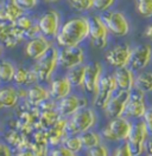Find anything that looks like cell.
<instances>
[{"instance_id":"cell-1","label":"cell","mask_w":152,"mask_h":156,"mask_svg":"<svg viewBox=\"0 0 152 156\" xmlns=\"http://www.w3.org/2000/svg\"><path fill=\"white\" fill-rule=\"evenodd\" d=\"M89 33V23L86 17H74L66 20L58 30L56 34L57 45L61 48L64 46H77Z\"/></svg>"},{"instance_id":"cell-2","label":"cell","mask_w":152,"mask_h":156,"mask_svg":"<svg viewBox=\"0 0 152 156\" xmlns=\"http://www.w3.org/2000/svg\"><path fill=\"white\" fill-rule=\"evenodd\" d=\"M66 130L70 135H80L90 130L96 123V115L92 109L81 108L66 119Z\"/></svg>"},{"instance_id":"cell-3","label":"cell","mask_w":152,"mask_h":156,"mask_svg":"<svg viewBox=\"0 0 152 156\" xmlns=\"http://www.w3.org/2000/svg\"><path fill=\"white\" fill-rule=\"evenodd\" d=\"M32 70L35 71L38 78V82H48L52 77L57 65H58V49L51 46L45 55L35 60Z\"/></svg>"},{"instance_id":"cell-4","label":"cell","mask_w":152,"mask_h":156,"mask_svg":"<svg viewBox=\"0 0 152 156\" xmlns=\"http://www.w3.org/2000/svg\"><path fill=\"white\" fill-rule=\"evenodd\" d=\"M132 129V123L121 117L112 118V121L101 130V136L107 141L112 142H123L126 141Z\"/></svg>"},{"instance_id":"cell-5","label":"cell","mask_w":152,"mask_h":156,"mask_svg":"<svg viewBox=\"0 0 152 156\" xmlns=\"http://www.w3.org/2000/svg\"><path fill=\"white\" fill-rule=\"evenodd\" d=\"M108 32L113 33L114 36L124 37L130 32V24L126 19L125 14L119 11H108L104 13L101 17Z\"/></svg>"},{"instance_id":"cell-6","label":"cell","mask_w":152,"mask_h":156,"mask_svg":"<svg viewBox=\"0 0 152 156\" xmlns=\"http://www.w3.org/2000/svg\"><path fill=\"white\" fill-rule=\"evenodd\" d=\"M147 136L149 134L142 121L132 124V129L126 140V143L130 147L133 156H140L145 151V142L147 140Z\"/></svg>"},{"instance_id":"cell-7","label":"cell","mask_w":152,"mask_h":156,"mask_svg":"<svg viewBox=\"0 0 152 156\" xmlns=\"http://www.w3.org/2000/svg\"><path fill=\"white\" fill-rule=\"evenodd\" d=\"M24 32L14 23L0 21V44L2 48L13 49L24 40Z\"/></svg>"},{"instance_id":"cell-8","label":"cell","mask_w":152,"mask_h":156,"mask_svg":"<svg viewBox=\"0 0 152 156\" xmlns=\"http://www.w3.org/2000/svg\"><path fill=\"white\" fill-rule=\"evenodd\" d=\"M116 83L114 79L113 75H104L101 76L99 80V85L95 92L94 98V105L100 109H104V105L107 104V102L109 101V98L114 95V92L116 91Z\"/></svg>"},{"instance_id":"cell-9","label":"cell","mask_w":152,"mask_h":156,"mask_svg":"<svg viewBox=\"0 0 152 156\" xmlns=\"http://www.w3.org/2000/svg\"><path fill=\"white\" fill-rule=\"evenodd\" d=\"M37 25L42 36L47 38H55L61 27L59 13L55 10H48L39 16L37 20Z\"/></svg>"},{"instance_id":"cell-10","label":"cell","mask_w":152,"mask_h":156,"mask_svg":"<svg viewBox=\"0 0 152 156\" xmlns=\"http://www.w3.org/2000/svg\"><path fill=\"white\" fill-rule=\"evenodd\" d=\"M89 23V33L88 38H90L95 48L102 49L107 45L108 40V30L104 25V20L99 16H92L88 18Z\"/></svg>"},{"instance_id":"cell-11","label":"cell","mask_w":152,"mask_h":156,"mask_svg":"<svg viewBox=\"0 0 152 156\" xmlns=\"http://www.w3.org/2000/svg\"><path fill=\"white\" fill-rule=\"evenodd\" d=\"M85 51L82 48L77 46H64L58 50V65L63 69H69L83 64Z\"/></svg>"},{"instance_id":"cell-12","label":"cell","mask_w":152,"mask_h":156,"mask_svg":"<svg viewBox=\"0 0 152 156\" xmlns=\"http://www.w3.org/2000/svg\"><path fill=\"white\" fill-rule=\"evenodd\" d=\"M145 110H146V105H145L144 92L137 88L130 90V97H128L124 114H126L127 116L132 118H142V115L145 114Z\"/></svg>"},{"instance_id":"cell-13","label":"cell","mask_w":152,"mask_h":156,"mask_svg":"<svg viewBox=\"0 0 152 156\" xmlns=\"http://www.w3.org/2000/svg\"><path fill=\"white\" fill-rule=\"evenodd\" d=\"M128 97H130V91L128 90H119L115 95H113L104 108L107 116L111 117V118H116V117L123 116Z\"/></svg>"},{"instance_id":"cell-14","label":"cell","mask_w":152,"mask_h":156,"mask_svg":"<svg viewBox=\"0 0 152 156\" xmlns=\"http://www.w3.org/2000/svg\"><path fill=\"white\" fill-rule=\"evenodd\" d=\"M131 51H132V49L128 44L116 45L106 52V60L109 65H112L114 68L128 66Z\"/></svg>"},{"instance_id":"cell-15","label":"cell","mask_w":152,"mask_h":156,"mask_svg":"<svg viewBox=\"0 0 152 156\" xmlns=\"http://www.w3.org/2000/svg\"><path fill=\"white\" fill-rule=\"evenodd\" d=\"M86 105H87V99H83L75 95H68L58 101V103L56 104V110L61 117L69 118L77 110L85 108Z\"/></svg>"},{"instance_id":"cell-16","label":"cell","mask_w":152,"mask_h":156,"mask_svg":"<svg viewBox=\"0 0 152 156\" xmlns=\"http://www.w3.org/2000/svg\"><path fill=\"white\" fill-rule=\"evenodd\" d=\"M52 46L51 41L44 37V36H38L36 38L28 39L26 45H25V56L28 58L32 59V60H37L38 58H40L43 55H45L48 52V50Z\"/></svg>"},{"instance_id":"cell-17","label":"cell","mask_w":152,"mask_h":156,"mask_svg":"<svg viewBox=\"0 0 152 156\" xmlns=\"http://www.w3.org/2000/svg\"><path fill=\"white\" fill-rule=\"evenodd\" d=\"M152 49L150 45H139L131 51L128 65L131 70H142L151 62Z\"/></svg>"},{"instance_id":"cell-18","label":"cell","mask_w":152,"mask_h":156,"mask_svg":"<svg viewBox=\"0 0 152 156\" xmlns=\"http://www.w3.org/2000/svg\"><path fill=\"white\" fill-rule=\"evenodd\" d=\"M101 76H102V65L99 62L86 65L83 83H82L83 89L89 94H95Z\"/></svg>"},{"instance_id":"cell-19","label":"cell","mask_w":152,"mask_h":156,"mask_svg":"<svg viewBox=\"0 0 152 156\" xmlns=\"http://www.w3.org/2000/svg\"><path fill=\"white\" fill-rule=\"evenodd\" d=\"M66 118L64 117H59L56 121V123L50 127L47 130L48 135V143L50 146H59L63 143V141L66 140V137L69 135L68 130H66Z\"/></svg>"},{"instance_id":"cell-20","label":"cell","mask_w":152,"mask_h":156,"mask_svg":"<svg viewBox=\"0 0 152 156\" xmlns=\"http://www.w3.org/2000/svg\"><path fill=\"white\" fill-rule=\"evenodd\" d=\"M50 98L49 90L45 87L40 85V84H32L26 89V103L31 107H39L42 103H44Z\"/></svg>"},{"instance_id":"cell-21","label":"cell","mask_w":152,"mask_h":156,"mask_svg":"<svg viewBox=\"0 0 152 156\" xmlns=\"http://www.w3.org/2000/svg\"><path fill=\"white\" fill-rule=\"evenodd\" d=\"M71 87H73L71 83L69 82V79L66 77H59L54 79L50 83V89H49L50 98H52L55 101H59L61 98L70 95Z\"/></svg>"},{"instance_id":"cell-22","label":"cell","mask_w":152,"mask_h":156,"mask_svg":"<svg viewBox=\"0 0 152 156\" xmlns=\"http://www.w3.org/2000/svg\"><path fill=\"white\" fill-rule=\"evenodd\" d=\"M20 98L18 96L17 87L4 85L0 88V110L13 109L19 104Z\"/></svg>"},{"instance_id":"cell-23","label":"cell","mask_w":152,"mask_h":156,"mask_svg":"<svg viewBox=\"0 0 152 156\" xmlns=\"http://www.w3.org/2000/svg\"><path fill=\"white\" fill-rule=\"evenodd\" d=\"M116 87L120 90H132L134 88V75L132 70L127 66L116 68L113 75Z\"/></svg>"},{"instance_id":"cell-24","label":"cell","mask_w":152,"mask_h":156,"mask_svg":"<svg viewBox=\"0 0 152 156\" xmlns=\"http://www.w3.org/2000/svg\"><path fill=\"white\" fill-rule=\"evenodd\" d=\"M14 87H30L32 84L38 83V78L32 69H26L23 66L16 68L13 80Z\"/></svg>"},{"instance_id":"cell-25","label":"cell","mask_w":152,"mask_h":156,"mask_svg":"<svg viewBox=\"0 0 152 156\" xmlns=\"http://www.w3.org/2000/svg\"><path fill=\"white\" fill-rule=\"evenodd\" d=\"M59 115L56 109H39V118H38L37 129L48 130L50 127H52L56 121L59 118Z\"/></svg>"},{"instance_id":"cell-26","label":"cell","mask_w":152,"mask_h":156,"mask_svg":"<svg viewBox=\"0 0 152 156\" xmlns=\"http://www.w3.org/2000/svg\"><path fill=\"white\" fill-rule=\"evenodd\" d=\"M16 65L9 59H0V84H10L13 80Z\"/></svg>"},{"instance_id":"cell-27","label":"cell","mask_w":152,"mask_h":156,"mask_svg":"<svg viewBox=\"0 0 152 156\" xmlns=\"http://www.w3.org/2000/svg\"><path fill=\"white\" fill-rule=\"evenodd\" d=\"M134 88L145 92H152V72L146 71L134 77Z\"/></svg>"},{"instance_id":"cell-28","label":"cell","mask_w":152,"mask_h":156,"mask_svg":"<svg viewBox=\"0 0 152 156\" xmlns=\"http://www.w3.org/2000/svg\"><path fill=\"white\" fill-rule=\"evenodd\" d=\"M85 68L86 65L81 64V65H77V66H74V68L68 70V73H66V77L69 79L71 85H74V87H82L83 76H85Z\"/></svg>"},{"instance_id":"cell-29","label":"cell","mask_w":152,"mask_h":156,"mask_svg":"<svg viewBox=\"0 0 152 156\" xmlns=\"http://www.w3.org/2000/svg\"><path fill=\"white\" fill-rule=\"evenodd\" d=\"M80 137H81L83 148L90 149V148H94L95 146L100 144V135H99L97 133L87 130L85 133L80 134Z\"/></svg>"},{"instance_id":"cell-30","label":"cell","mask_w":152,"mask_h":156,"mask_svg":"<svg viewBox=\"0 0 152 156\" xmlns=\"http://www.w3.org/2000/svg\"><path fill=\"white\" fill-rule=\"evenodd\" d=\"M63 146L68 148L70 151L73 153H80L82 149H83V144H82V141H81V137L80 135H71V136H66V140L63 141L62 143Z\"/></svg>"},{"instance_id":"cell-31","label":"cell","mask_w":152,"mask_h":156,"mask_svg":"<svg viewBox=\"0 0 152 156\" xmlns=\"http://www.w3.org/2000/svg\"><path fill=\"white\" fill-rule=\"evenodd\" d=\"M139 14L144 18H152V0H135Z\"/></svg>"},{"instance_id":"cell-32","label":"cell","mask_w":152,"mask_h":156,"mask_svg":"<svg viewBox=\"0 0 152 156\" xmlns=\"http://www.w3.org/2000/svg\"><path fill=\"white\" fill-rule=\"evenodd\" d=\"M47 142H31L30 143V150L33 153L35 156H48L49 155V149H48Z\"/></svg>"},{"instance_id":"cell-33","label":"cell","mask_w":152,"mask_h":156,"mask_svg":"<svg viewBox=\"0 0 152 156\" xmlns=\"http://www.w3.org/2000/svg\"><path fill=\"white\" fill-rule=\"evenodd\" d=\"M70 6L80 12H86L93 9L94 0H68Z\"/></svg>"},{"instance_id":"cell-34","label":"cell","mask_w":152,"mask_h":156,"mask_svg":"<svg viewBox=\"0 0 152 156\" xmlns=\"http://www.w3.org/2000/svg\"><path fill=\"white\" fill-rule=\"evenodd\" d=\"M14 24H16V26H17L18 29H20L23 32H25L26 30H28L33 24H35V21H33V19H32L28 14H26V12H25L24 14H21L18 19L14 21Z\"/></svg>"},{"instance_id":"cell-35","label":"cell","mask_w":152,"mask_h":156,"mask_svg":"<svg viewBox=\"0 0 152 156\" xmlns=\"http://www.w3.org/2000/svg\"><path fill=\"white\" fill-rule=\"evenodd\" d=\"M19 7L24 12H28V11L35 10L37 7L39 0H13Z\"/></svg>"},{"instance_id":"cell-36","label":"cell","mask_w":152,"mask_h":156,"mask_svg":"<svg viewBox=\"0 0 152 156\" xmlns=\"http://www.w3.org/2000/svg\"><path fill=\"white\" fill-rule=\"evenodd\" d=\"M50 156H77V154L70 151L63 144H59V146H56L50 151Z\"/></svg>"},{"instance_id":"cell-37","label":"cell","mask_w":152,"mask_h":156,"mask_svg":"<svg viewBox=\"0 0 152 156\" xmlns=\"http://www.w3.org/2000/svg\"><path fill=\"white\" fill-rule=\"evenodd\" d=\"M142 122L147 130V134L152 136V107L146 108L145 114L142 115Z\"/></svg>"},{"instance_id":"cell-38","label":"cell","mask_w":152,"mask_h":156,"mask_svg":"<svg viewBox=\"0 0 152 156\" xmlns=\"http://www.w3.org/2000/svg\"><path fill=\"white\" fill-rule=\"evenodd\" d=\"M88 156H109L108 154V149L107 147L104 146V144H97L95 146L94 148H90L88 149Z\"/></svg>"},{"instance_id":"cell-39","label":"cell","mask_w":152,"mask_h":156,"mask_svg":"<svg viewBox=\"0 0 152 156\" xmlns=\"http://www.w3.org/2000/svg\"><path fill=\"white\" fill-rule=\"evenodd\" d=\"M114 2H115V0H94L93 9L101 11V12H106Z\"/></svg>"},{"instance_id":"cell-40","label":"cell","mask_w":152,"mask_h":156,"mask_svg":"<svg viewBox=\"0 0 152 156\" xmlns=\"http://www.w3.org/2000/svg\"><path fill=\"white\" fill-rule=\"evenodd\" d=\"M42 33H40V30L38 27L37 23H35L28 30H26L25 32H24V38H28V39H32V38H36L38 36H40Z\"/></svg>"},{"instance_id":"cell-41","label":"cell","mask_w":152,"mask_h":156,"mask_svg":"<svg viewBox=\"0 0 152 156\" xmlns=\"http://www.w3.org/2000/svg\"><path fill=\"white\" fill-rule=\"evenodd\" d=\"M113 156H133V155H132V153H131V150H130L128 144L125 142L121 146L118 147V149L115 150V153H114Z\"/></svg>"},{"instance_id":"cell-42","label":"cell","mask_w":152,"mask_h":156,"mask_svg":"<svg viewBox=\"0 0 152 156\" xmlns=\"http://www.w3.org/2000/svg\"><path fill=\"white\" fill-rule=\"evenodd\" d=\"M0 156H12V149L5 142H0Z\"/></svg>"},{"instance_id":"cell-43","label":"cell","mask_w":152,"mask_h":156,"mask_svg":"<svg viewBox=\"0 0 152 156\" xmlns=\"http://www.w3.org/2000/svg\"><path fill=\"white\" fill-rule=\"evenodd\" d=\"M14 156H35V155H33V153L30 150V148H26V149L17 150V153H16Z\"/></svg>"},{"instance_id":"cell-44","label":"cell","mask_w":152,"mask_h":156,"mask_svg":"<svg viewBox=\"0 0 152 156\" xmlns=\"http://www.w3.org/2000/svg\"><path fill=\"white\" fill-rule=\"evenodd\" d=\"M144 36H145L147 39L152 40V24H150V25L145 29V31H144Z\"/></svg>"},{"instance_id":"cell-45","label":"cell","mask_w":152,"mask_h":156,"mask_svg":"<svg viewBox=\"0 0 152 156\" xmlns=\"http://www.w3.org/2000/svg\"><path fill=\"white\" fill-rule=\"evenodd\" d=\"M145 150L147 151V154H152V137L150 140H146V142H145Z\"/></svg>"},{"instance_id":"cell-46","label":"cell","mask_w":152,"mask_h":156,"mask_svg":"<svg viewBox=\"0 0 152 156\" xmlns=\"http://www.w3.org/2000/svg\"><path fill=\"white\" fill-rule=\"evenodd\" d=\"M42 1H44V2H47V4H54V2L59 1V0H42Z\"/></svg>"},{"instance_id":"cell-47","label":"cell","mask_w":152,"mask_h":156,"mask_svg":"<svg viewBox=\"0 0 152 156\" xmlns=\"http://www.w3.org/2000/svg\"><path fill=\"white\" fill-rule=\"evenodd\" d=\"M2 51H4V48H2V45L0 44V59L2 57Z\"/></svg>"},{"instance_id":"cell-48","label":"cell","mask_w":152,"mask_h":156,"mask_svg":"<svg viewBox=\"0 0 152 156\" xmlns=\"http://www.w3.org/2000/svg\"><path fill=\"white\" fill-rule=\"evenodd\" d=\"M146 156H152V154H147Z\"/></svg>"}]
</instances>
